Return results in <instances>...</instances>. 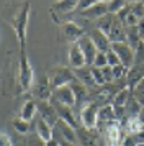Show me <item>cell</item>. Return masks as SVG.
<instances>
[{"mask_svg": "<svg viewBox=\"0 0 144 146\" xmlns=\"http://www.w3.org/2000/svg\"><path fill=\"white\" fill-rule=\"evenodd\" d=\"M30 13H31V2L26 0L10 17V25H12L13 31H15V36L18 40L20 51H25L26 49V30H28Z\"/></svg>", "mask_w": 144, "mask_h": 146, "instance_id": "6da1fadb", "label": "cell"}, {"mask_svg": "<svg viewBox=\"0 0 144 146\" xmlns=\"http://www.w3.org/2000/svg\"><path fill=\"white\" fill-rule=\"evenodd\" d=\"M34 82V72L33 67L30 64V61L26 58V51H20V64H18V89L17 92L23 94L26 90H30Z\"/></svg>", "mask_w": 144, "mask_h": 146, "instance_id": "7a4b0ae2", "label": "cell"}, {"mask_svg": "<svg viewBox=\"0 0 144 146\" xmlns=\"http://www.w3.org/2000/svg\"><path fill=\"white\" fill-rule=\"evenodd\" d=\"M111 49L118 54V58L121 61V64L126 66L128 69L136 64V51L131 46L128 41H121V43H111Z\"/></svg>", "mask_w": 144, "mask_h": 146, "instance_id": "3957f363", "label": "cell"}, {"mask_svg": "<svg viewBox=\"0 0 144 146\" xmlns=\"http://www.w3.org/2000/svg\"><path fill=\"white\" fill-rule=\"evenodd\" d=\"M49 80H51L52 89H57V87L72 84L74 80H77V77L74 74V69L71 67H54L49 76Z\"/></svg>", "mask_w": 144, "mask_h": 146, "instance_id": "277c9868", "label": "cell"}, {"mask_svg": "<svg viewBox=\"0 0 144 146\" xmlns=\"http://www.w3.org/2000/svg\"><path fill=\"white\" fill-rule=\"evenodd\" d=\"M98 113L100 107L97 102H87L80 110V121L85 128H97L98 126Z\"/></svg>", "mask_w": 144, "mask_h": 146, "instance_id": "5b68a950", "label": "cell"}, {"mask_svg": "<svg viewBox=\"0 0 144 146\" xmlns=\"http://www.w3.org/2000/svg\"><path fill=\"white\" fill-rule=\"evenodd\" d=\"M77 138H79L80 146H103L105 145L97 128L79 126L77 128Z\"/></svg>", "mask_w": 144, "mask_h": 146, "instance_id": "8992f818", "label": "cell"}, {"mask_svg": "<svg viewBox=\"0 0 144 146\" xmlns=\"http://www.w3.org/2000/svg\"><path fill=\"white\" fill-rule=\"evenodd\" d=\"M52 100H56V102L62 104V105H67V107H74L75 102H77V100H75V92H74V89H72L71 84L54 89V92H52Z\"/></svg>", "mask_w": 144, "mask_h": 146, "instance_id": "52a82bcc", "label": "cell"}, {"mask_svg": "<svg viewBox=\"0 0 144 146\" xmlns=\"http://www.w3.org/2000/svg\"><path fill=\"white\" fill-rule=\"evenodd\" d=\"M33 95L39 100H49L52 95V86H51V80L49 77L43 74L38 80H36V84L33 87Z\"/></svg>", "mask_w": 144, "mask_h": 146, "instance_id": "ba28073f", "label": "cell"}, {"mask_svg": "<svg viewBox=\"0 0 144 146\" xmlns=\"http://www.w3.org/2000/svg\"><path fill=\"white\" fill-rule=\"evenodd\" d=\"M38 112L41 115V118H44L49 125H57L59 115H57V110H56V107H54L52 102H49V100H39Z\"/></svg>", "mask_w": 144, "mask_h": 146, "instance_id": "9c48e42d", "label": "cell"}, {"mask_svg": "<svg viewBox=\"0 0 144 146\" xmlns=\"http://www.w3.org/2000/svg\"><path fill=\"white\" fill-rule=\"evenodd\" d=\"M77 43L80 44L82 51H84L85 61H87V66H93V61H95V58H97L98 49H97V46H95V43L92 41L90 35H84V36H82Z\"/></svg>", "mask_w": 144, "mask_h": 146, "instance_id": "30bf717a", "label": "cell"}, {"mask_svg": "<svg viewBox=\"0 0 144 146\" xmlns=\"http://www.w3.org/2000/svg\"><path fill=\"white\" fill-rule=\"evenodd\" d=\"M61 31L64 35V38L69 43H77L82 36L85 35V30L82 27H79L77 23H74V21H65L61 25Z\"/></svg>", "mask_w": 144, "mask_h": 146, "instance_id": "8fae6325", "label": "cell"}, {"mask_svg": "<svg viewBox=\"0 0 144 146\" xmlns=\"http://www.w3.org/2000/svg\"><path fill=\"white\" fill-rule=\"evenodd\" d=\"M87 66V61H85L84 51L79 43H71L69 46V67L71 69H79V67Z\"/></svg>", "mask_w": 144, "mask_h": 146, "instance_id": "7c38bea8", "label": "cell"}, {"mask_svg": "<svg viewBox=\"0 0 144 146\" xmlns=\"http://www.w3.org/2000/svg\"><path fill=\"white\" fill-rule=\"evenodd\" d=\"M144 79V64H134L133 67L128 69L126 74V86L129 87L131 90Z\"/></svg>", "mask_w": 144, "mask_h": 146, "instance_id": "4fadbf2b", "label": "cell"}, {"mask_svg": "<svg viewBox=\"0 0 144 146\" xmlns=\"http://www.w3.org/2000/svg\"><path fill=\"white\" fill-rule=\"evenodd\" d=\"M80 13H82V17L87 18V20H95L97 21L98 18H102V17H105V15H108V7H106L105 2H98V3H95V5H92L90 8H87V10H84V12H80Z\"/></svg>", "mask_w": 144, "mask_h": 146, "instance_id": "5bb4252c", "label": "cell"}, {"mask_svg": "<svg viewBox=\"0 0 144 146\" xmlns=\"http://www.w3.org/2000/svg\"><path fill=\"white\" fill-rule=\"evenodd\" d=\"M51 102L54 104V107H56V110H57L59 120H64L65 123H69L71 126H74V128L77 130V128H79V123L75 121V115L72 113L71 107L62 105V104H59V102H56V100H51Z\"/></svg>", "mask_w": 144, "mask_h": 146, "instance_id": "9a60e30c", "label": "cell"}, {"mask_svg": "<svg viewBox=\"0 0 144 146\" xmlns=\"http://www.w3.org/2000/svg\"><path fill=\"white\" fill-rule=\"evenodd\" d=\"M90 38H92V41L95 43V46H97L98 51L106 53V51L111 48V41H110V38H108V35H105L103 31H100V30H97V28L90 31Z\"/></svg>", "mask_w": 144, "mask_h": 146, "instance_id": "2e32d148", "label": "cell"}, {"mask_svg": "<svg viewBox=\"0 0 144 146\" xmlns=\"http://www.w3.org/2000/svg\"><path fill=\"white\" fill-rule=\"evenodd\" d=\"M59 128V131H61V136H62V139L64 141H67V143H72V145H77V130L74 128V126H71L69 123H65L64 120H59L57 125H56Z\"/></svg>", "mask_w": 144, "mask_h": 146, "instance_id": "e0dca14e", "label": "cell"}, {"mask_svg": "<svg viewBox=\"0 0 144 146\" xmlns=\"http://www.w3.org/2000/svg\"><path fill=\"white\" fill-rule=\"evenodd\" d=\"M77 5L79 0H57L51 7V10L59 15H71L74 10H77Z\"/></svg>", "mask_w": 144, "mask_h": 146, "instance_id": "ac0fdd59", "label": "cell"}, {"mask_svg": "<svg viewBox=\"0 0 144 146\" xmlns=\"http://www.w3.org/2000/svg\"><path fill=\"white\" fill-rule=\"evenodd\" d=\"M111 43H121V41H128V36H126V27H124L121 21L118 20V17L115 18V23H113V28H111L110 35H108Z\"/></svg>", "mask_w": 144, "mask_h": 146, "instance_id": "d6986e66", "label": "cell"}, {"mask_svg": "<svg viewBox=\"0 0 144 146\" xmlns=\"http://www.w3.org/2000/svg\"><path fill=\"white\" fill-rule=\"evenodd\" d=\"M74 74H75L77 80H80L84 86L87 87L97 86L95 79H93V74H92V66H84V67H79V69H74Z\"/></svg>", "mask_w": 144, "mask_h": 146, "instance_id": "ffe728a7", "label": "cell"}, {"mask_svg": "<svg viewBox=\"0 0 144 146\" xmlns=\"http://www.w3.org/2000/svg\"><path fill=\"white\" fill-rule=\"evenodd\" d=\"M131 94H133V90H131L128 86H124L123 89H120V90L116 92V95H115L113 107H116V108H126V105H128L129 99L133 97Z\"/></svg>", "mask_w": 144, "mask_h": 146, "instance_id": "44dd1931", "label": "cell"}, {"mask_svg": "<svg viewBox=\"0 0 144 146\" xmlns=\"http://www.w3.org/2000/svg\"><path fill=\"white\" fill-rule=\"evenodd\" d=\"M36 135L41 139H44L46 143L52 139V128L44 118H38V121H36Z\"/></svg>", "mask_w": 144, "mask_h": 146, "instance_id": "7402d4cb", "label": "cell"}, {"mask_svg": "<svg viewBox=\"0 0 144 146\" xmlns=\"http://www.w3.org/2000/svg\"><path fill=\"white\" fill-rule=\"evenodd\" d=\"M72 89H74V92H75V104H79V105H82L84 102H87L89 100V87L84 86L80 80H74L71 84Z\"/></svg>", "mask_w": 144, "mask_h": 146, "instance_id": "603a6c76", "label": "cell"}, {"mask_svg": "<svg viewBox=\"0 0 144 146\" xmlns=\"http://www.w3.org/2000/svg\"><path fill=\"white\" fill-rule=\"evenodd\" d=\"M115 18H116V15H111V13L105 15V17L98 18L95 21V28L100 30V31H103L105 35H110L111 28H113V23H115Z\"/></svg>", "mask_w": 144, "mask_h": 146, "instance_id": "cb8c5ba5", "label": "cell"}, {"mask_svg": "<svg viewBox=\"0 0 144 146\" xmlns=\"http://www.w3.org/2000/svg\"><path fill=\"white\" fill-rule=\"evenodd\" d=\"M38 112V102H34V100H26L23 107H21V112H20V117L23 120H28V121H31L34 118V115Z\"/></svg>", "mask_w": 144, "mask_h": 146, "instance_id": "d4e9b609", "label": "cell"}, {"mask_svg": "<svg viewBox=\"0 0 144 146\" xmlns=\"http://www.w3.org/2000/svg\"><path fill=\"white\" fill-rule=\"evenodd\" d=\"M126 36H128V43H129L134 49H136V48L139 46V43L143 41L141 35L137 31V27H126Z\"/></svg>", "mask_w": 144, "mask_h": 146, "instance_id": "484cf974", "label": "cell"}, {"mask_svg": "<svg viewBox=\"0 0 144 146\" xmlns=\"http://www.w3.org/2000/svg\"><path fill=\"white\" fill-rule=\"evenodd\" d=\"M12 125H13V128L17 130V133H20V135H28L30 130H31L30 121H28V120H23L21 117H20V118H13Z\"/></svg>", "mask_w": 144, "mask_h": 146, "instance_id": "4316f807", "label": "cell"}, {"mask_svg": "<svg viewBox=\"0 0 144 146\" xmlns=\"http://www.w3.org/2000/svg\"><path fill=\"white\" fill-rule=\"evenodd\" d=\"M106 7H108V13L118 15L123 8L128 7V2H126V0H111V2L106 3Z\"/></svg>", "mask_w": 144, "mask_h": 146, "instance_id": "83f0119b", "label": "cell"}, {"mask_svg": "<svg viewBox=\"0 0 144 146\" xmlns=\"http://www.w3.org/2000/svg\"><path fill=\"white\" fill-rule=\"evenodd\" d=\"M113 77L115 80H126V74H128V67L123 66V64H118V66H113Z\"/></svg>", "mask_w": 144, "mask_h": 146, "instance_id": "f1b7e54d", "label": "cell"}, {"mask_svg": "<svg viewBox=\"0 0 144 146\" xmlns=\"http://www.w3.org/2000/svg\"><path fill=\"white\" fill-rule=\"evenodd\" d=\"M133 97L141 104V107H144V79L133 89Z\"/></svg>", "mask_w": 144, "mask_h": 146, "instance_id": "f546056e", "label": "cell"}, {"mask_svg": "<svg viewBox=\"0 0 144 146\" xmlns=\"http://www.w3.org/2000/svg\"><path fill=\"white\" fill-rule=\"evenodd\" d=\"M92 74H93V79H95V84L97 86H106V79H105L103 72H102V67H93L92 66Z\"/></svg>", "mask_w": 144, "mask_h": 146, "instance_id": "4dcf8cb0", "label": "cell"}, {"mask_svg": "<svg viewBox=\"0 0 144 146\" xmlns=\"http://www.w3.org/2000/svg\"><path fill=\"white\" fill-rule=\"evenodd\" d=\"M129 8H131V12L136 15L139 20L144 18V0H143V2H136V3H129Z\"/></svg>", "mask_w": 144, "mask_h": 146, "instance_id": "1f68e13d", "label": "cell"}, {"mask_svg": "<svg viewBox=\"0 0 144 146\" xmlns=\"http://www.w3.org/2000/svg\"><path fill=\"white\" fill-rule=\"evenodd\" d=\"M106 61H108V66H118V64H121V61H120V58H118V54L113 51V49H108L106 51Z\"/></svg>", "mask_w": 144, "mask_h": 146, "instance_id": "d6a6232c", "label": "cell"}, {"mask_svg": "<svg viewBox=\"0 0 144 146\" xmlns=\"http://www.w3.org/2000/svg\"><path fill=\"white\" fill-rule=\"evenodd\" d=\"M105 66H108L106 53H103V51H98L97 58H95V61H93V67H105Z\"/></svg>", "mask_w": 144, "mask_h": 146, "instance_id": "836d02e7", "label": "cell"}, {"mask_svg": "<svg viewBox=\"0 0 144 146\" xmlns=\"http://www.w3.org/2000/svg\"><path fill=\"white\" fill-rule=\"evenodd\" d=\"M98 2H100V0H79L77 10L79 12H84V10L90 8L92 5H95V3H98Z\"/></svg>", "mask_w": 144, "mask_h": 146, "instance_id": "e575fe53", "label": "cell"}, {"mask_svg": "<svg viewBox=\"0 0 144 146\" xmlns=\"http://www.w3.org/2000/svg\"><path fill=\"white\" fill-rule=\"evenodd\" d=\"M28 146H46V141L41 139L38 135H31L28 138Z\"/></svg>", "mask_w": 144, "mask_h": 146, "instance_id": "d590c367", "label": "cell"}, {"mask_svg": "<svg viewBox=\"0 0 144 146\" xmlns=\"http://www.w3.org/2000/svg\"><path fill=\"white\" fill-rule=\"evenodd\" d=\"M0 146H13L12 138H10V136H8L5 131L0 133Z\"/></svg>", "mask_w": 144, "mask_h": 146, "instance_id": "8d00e7d4", "label": "cell"}, {"mask_svg": "<svg viewBox=\"0 0 144 146\" xmlns=\"http://www.w3.org/2000/svg\"><path fill=\"white\" fill-rule=\"evenodd\" d=\"M121 146H137V143H136V139H134V136L128 135V136L124 138V141H123V145Z\"/></svg>", "mask_w": 144, "mask_h": 146, "instance_id": "74e56055", "label": "cell"}, {"mask_svg": "<svg viewBox=\"0 0 144 146\" xmlns=\"http://www.w3.org/2000/svg\"><path fill=\"white\" fill-rule=\"evenodd\" d=\"M134 136V139H136L137 145H144V130H141L139 133H136V135H133Z\"/></svg>", "mask_w": 144, "mask_h": 146, "instance_id": "f35d334b", "label": "cell"}, {"mask_svg": "<svg viewBox=\"0 0 144 146\" xmlns=\"http://www.w3.org/2000/svg\"><path fill=\"white\" fill-rule=\"evenodd\" d=\"M137 31H139V35H141V38L144 40V18H141V20L137 21Z\"/></svg>", "mask_w": 144, "mask_h": 146, "instance_id": "ab89813d", "label": "cell"}, {"mask_svg": "<svg viewBox=\"0 0 144 146\" xmlns=\"http://www.w3.org/2000/svg\"><path fill=\"white\" fill-rule=\"evenodd\" d=\"M46 146H61V143H59V141H56V139L52 138L51 141H48V143H46Z\"/></svg>", "mask_w": 144, "mask_h": 146, "instance_id": "60d3db41", "label": "cell"}, {"mask_svg": "<svg viewBox=\"0 0 144 146\" xmlns=\"http://www.w3.org/2000/svg\"><path fill=\"white\" fill-rule=\"evenodd\" d=\"M139 120H141V121L144 123V107L141 108V112H139Z\"/></svg>", "mask_w": 144, "mask_h": 146, "instance_id": "b9f144b4", "label": "cell"}, {"mask_svg": "<svg viewBox=\"0 0 144 146\" xmlns=\"http://www.w3.org/2000/svg\"><path fill=\"white\" fill-rule=\"evenodd\" d=\"M61 146H77V145H72V143H67V141L62 139V141H61Z\"/></svg>", "mask_w": 144, "mask_h": 146, "instance_id": "7bdbcfd3", "label": "cell"}, {"mask_svg": "<svg viewBox=\"0 0 144 146\" xmlns=\"http://www.w3.org/2000/svg\"><path fill=\"white\" fill-rule=\"evenodd\" d=\"M128 3H136V2H143V0H126Z\"/></svg>", "mask_w": 144, "mask_h": 146, "instance_id": "ee69618b", "label": "cell"}, {"mask_svg": "<svg viewBox=\"0 0 144 146\" xmlns=\"http://www.w3.org/2000/svg\"><path fill=\"white\" fill-rule=\"evenodd\" d=\"M100 2H105V3H108V2H111V0H100Z\"/></svg>", "mask_w": 144, "mask_h": 146, "instance_id": "f6af8a7d", "label": "cell"}, {"mask_svg": "<svg viewBox=\"0 0 144 146\" xmlns=\"http://www.w3.org/2000/svg\"><path fill=\"white\" fill-rule=\"evenodd\" d=\"M143 130H144V126H143Z\"/></svg>", "mask_w": 144, "mask_h": 146, "instance_id": "bcb514c9", "label": "cell"}, {"mask_svg": "<svg viewBox=\"0 0 144 146\" xmlns=\"http://www.w3.org/2000/svg\"><path fill=\"white\" fill-rule=\"evenodd\" d=\"M137 146H141V145H137Z\"/></svg>", "mask_w": 144, "mask_h": 146, "instance_id": "7dc6e473", "label": "cell"}, {"mask_svg": "<svg viewBox=\"0 0 144 146\" xmlns=\"http://www.w3.org/2000/svg\"><path fill=\"white\" fill-rule=\"evenodd\" d=\"M141 146H144V145H141Z\"/></svg>", "mask_w": 144, "mask_h": 146, "instance_id": "c3c4849f", "label": "cell"}, {"mask_svg": "<svg viewBox=\"0 0 144 146\" xmlns=\"http://www.w3.org/2000/svg\"><path fill=\"white\" fill-rule=\"evenodd\" d=\"M143 41H144V40H143Z\"/></svg>", "mask_w": 144, "mask_h": 146, "instance_id": "681fc988", "label": "cell"}]
</instances>
